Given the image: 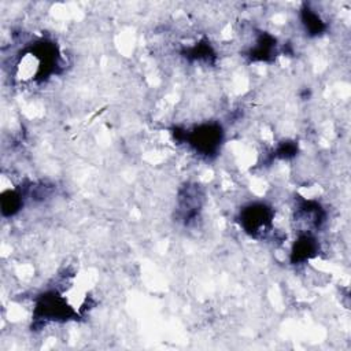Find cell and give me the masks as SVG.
<instances>
[{"instance_id":"1","label":"cell","mask_w":351,"mask_h":351,"mask_svg":"<svg viewBox=\"0 0 351 351\" xmlns=\"http://www.w3.org/2000/svg\"><path fill=\"white\" fill-rule=\"evenodd\" d=\"M274 211L265 203H250L240 210L239 222L247 234L263 239L273 230Z\"/></svg>"},{"instance_id":"2","label":"cell","mask_w":351,"mask_h":351,"mask_svg":"<svg viewBox=\"0 0 351 351\" xmlns=\"http://www.w3.org/2000/svg\"><path fill=\"white\" fill-rule=\"evenodd\" d=\"M223 130L219 123L207 122L196 126L191 133H185V141L199 154L211 156L219 149Z\"/></svg>"},{"instance_id":"3","label":"cell","mask_w":351,"mask_h":351,"mask_svg":"<svg viewBox=\"0 0 351 351\" xmlns=\"http://www.w3.org/2000/svg\"><path fill=\"white\" fill-rule=\"evenodd\" d=\"M199 49H200V52H199V58H203V51H202V48H200V45H199ZM192 51H193V52H195V53H193V55H197V48H196V47H193V48H192Z\"/></svg>"}]
</instances>
